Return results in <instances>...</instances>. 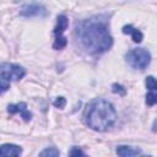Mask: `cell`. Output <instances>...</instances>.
<instances>
[{"instance_id":"3957f363","label":"cell","mask_w":157,"mask_h":157,"mask_svg":"<svg viewBox=\"0 0 157 157\" xmlns=\"http://www.w3.org/2000/svg\"><path fill=\"white\" fill-rule=\"evenodd\" d=\"M1 75H0V87L1 92L4 93L9 87L11 81H17L21 80L26 75V70L16 64H10V63H2L0 67Z\"/></svg>"},{"instance_id":"9a60e30c","label":"cell","mask_w":157,"mask_h":157,"mask_svg":"<svg viewBox=\"0 0 157 157\" xmlns=\"http://www.w3.org/2000/svg\"><path fill=\"white\" fill-rule=\"evenodd\" d=\"M152 130L153 131H157V119L153 121V124H152Z\"/></svg>"},{"instance_id":"8fae6325","label":"cell","mask_w":157,"mask_h":157,"mask_svg":"<svg viewBox=\"0 0 157 157\" xmlns=\"http://www.w3.org/2000/svg\"><path fill=\"white\" fill-rule=\"evenodd\" d=\"M123 33H125V34H130L131 38H132V40H134L135 43H140V42L142 40V38H144L142 33H141L137 28H134L131 25H126V26H124V27H123Z\"/></svg>"},{"instance_id":"4fadbf2b","label":"cell","mask_w":157,"mask_h":157,"mask_svg":"<svg viewBox=\"0 0 157 157\" xmlns=\"http://www.w3.org/2000/svg\"><path fill=\"white\" fill-rule=\"evenodd\" d=\"M65 104H66V101H65L64 97H58V98L54 101V105L58 107V108H60V109H63V108L65 107Z\"/></svg>"},{"instance_id":"5b68a950","label":"cell","mask_w":157,"mask_h":157,"mask_svg":"<svg viewBox=\"0 0 157 157\" xmlns=\"http://www.w3.org/2000/svg\"><path fill=\"white\" fill-rule=\"evenodd\" d=\"M69 26V20L65 15H59L56 18V25L54 27V43H53V48L55 50H61L66 47L67 40L66 37L64 36L65 29Z\"/></svg>"},{"instance_id":"8992f818","label":"cell","mask_w":157,"mask_h":157,"mask_svg":"<svg viewBox=\"0 0 157 157\" xmlns=\"http://www.w3.org/2000/svg\"><path fill=\"white\" fill-rule=\"evenodd\" d=\"M145 85L147 88L146 104L147 105L157 104V80L153 76H147L145 80Z\"/></svg>"},{"instance_id":"5bb4252c","label":"cell","mask_w":157,"mask_h":157,"mask_svg":"<svg viewBox=\"0 0 157 157\" xmlns=\"http://www.w3.org/2000/svg\"><path fill=\"white\" fill-rule=\"evenodd\" d=\"M69 155H70V156H75V155H81V156H83L85 153H83L80 148H77V147H72V150L69 152Z\"/></svg>"},{"instance_id":"ba28073f","label":"cell","mask_w":157,"mask_h":157,"mask_svg":"<svg viewBox=\"0 0 157 157\" xmlns=\"http://www.w3.org/2000/svg\"><path fill=\"white\" fill-rule=\"evenodd\" d=\"M7 110H9V113H11V114L20 113L21 117H22L26 121H29L31 118H32V114H31V113L28 112V109H27V104L23 103V102L16 103V104H10V105L7 107Z\"/></svg>"},{"instance_id":"277c9868","label":"cell","mask_w":157,"mask_h":157,"mask_svg":"<svg viewBox=\"0 0 157 157\" xmlns=\"http://www.w3.org/2000/svg\"><path fill=\"white\" fill-rule=\"evenodd\" d=\"M126 63L136 70H145L151 63V54L145 48H134L125 54Z\"/></svg>"},{"instance_id":"6da1fadb","label":"cell","mask_w":157,"mask_h":157,"mask_svg":"<svg viewBox=\"0 0 157 157\" xmlns=\"http://www.w3.org/2000/svg\"><path fill=\"white\" fill-rule=\"evenodd\" d=\"M75 34L81 45L91 54L104 53L113 45L108 21L102 16H93L80 21L76 25Z\"/></svg>"},{"instance_id":"52a82bcc","label":"cell","mask_w":157,"mask_h":157,"mask_svg":"<svg viewBox=\"0 0 157 157\" xmlns=\"http://www.w3.org/2000/svg\"><path fill=\"white\" fill-rule=\"evenodd\" d=\"M20 15L25 17H33V16L43 17L47 15V10L40 5H26L21 9Z\"/></svg>"},{"instance_id":"9c48e42d","label":"cell","mask_w":157,"mask_h":157,"mask_svg":"<svg viewBox=\"0 0 157 157\" xmlns=\"http://www.w3.org/2000/svg\"><path fill=\"white\" fill-rule=\"evenodd\" d=\"M0 153L2 156H20L22 153V148L13 144H4L0 148Z\"/></svg>"},{"instance_id":"30bf717a","label":"cell","mask_w":157,"mask_h":157,"mask_svg":"<svg viewBox=\"0 0 157 157\" xmlns=\"http://www.w3.org/2000/svg\"><path fill=\"white\" fill-rule=\"evenodd\" d=\"M141 153H142V152H141L140 148H135V147H131V146L121 145V146H118V147H117V155L123 156V157L137 156V155H141Z\"/></svg>"},{"instance_id":"7a4b0ae2","label":"cell","mask_w":157,"mask_h":157,"mask_svg":"<svg viewBox=\"0 0 157 157\" xmlns=\"http://www.w3.org/2000/svg\"><path fill=\"white\" fill-rule=\"evenodd\" d=\"M85 123L88 128L96 131H105L113 126L117 119V113L113 104L105 99H93L85 109Z\"/></svg>"},{"instance_id":"7c38bea8","label":"cell","mask_w":157,"mask_h":157,"mask_svg":"<svg viewBox=\"0 0 157 157\" xmlns=\"http://www.w3.org/2000/svg\"><path fill=\"white\" fill-rule=\"evenodd\" d=\"M59 155H60V152H59V150H56L55 147H47V148H44V150L39 153V156H53V157L59 156Z\"/></svg>"}]
</instances>
